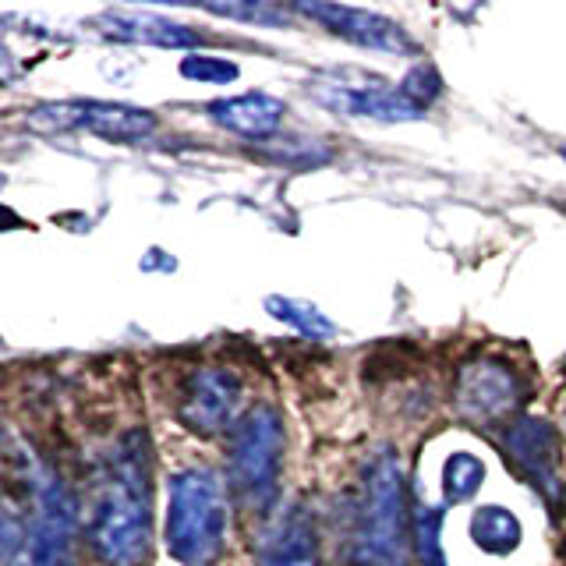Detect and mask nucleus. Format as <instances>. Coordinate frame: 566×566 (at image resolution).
<instances>
[{
  "mask_svg": "<svg viewBox=\"0 0 566 566\" xmlns=\"http://www.w3.org/2000/svg\"><path fill=\"white\" fill-rule=\"evenodd\" d=\"M255 556L259 566H318V542L308 513L301 506L283 510L259 535Z\"/></svg>",
  "mask_w": 566,
  "mask_h": 566,
  "instance_id": "obj_12",
  "label": "nucleus"
},
{
  "mask_svg": "<svg viewBox=\"0 0 566 566\" xmlns=\"http://www.w3.org/2000/svg\"><path fill=\"white\" fill-rule=\"evenodd\" d=\"M244 400V386L234 371L227 368H202L195 371L181 397V421L199 436H217L234 429L238 411Z\"/></svg>",
  "mask_w": 566,
  "mask_h": 566,
  "instance_id": "obj_7",
  "label": "nucleus"
},
{
  "mask_svg": "<svg viewBox=\"0 0 566 566\" xmlns=\"http://www.w3.org/2000/svg\"><path fill=\"white\" fill-rule=\"evenodd\" d=\"M181 75L191 82H234L238 64L223 61V57H202V53H195V57L181 61Z\"/></svg>",
  "mask_w": 566,
  "mask_h": 566,
  "instance_id": "obj_19",
  "label": "nucleus"
},
{
  "mask_svg": "<svg viewBox=\"0 0 566 566\" xmlns=\"http://www.w3.org/2000/svg\"><path fill=\"white\" fill-rule=\"evenodd\" d=\"M411 538H415V521L407 513L400 460L394 450H379L365 468L350 556L358 566H407Z\"/></svg>",
  "mask_w": 566,
  "mask_h": 566,
  "instance_id": "obj_3",
  "label": "nucleus"
},
{
  "mask_svg": "<svg viewBox=\"0 0 566 566\" xmlns=\"http://www.w3.org/2000/svg\"><path fill=\"white\" fill-rule=\"evenodd\" d=\"M96 25L106 35H114V40L149 43V46H167V50H191L206 43L202 32H195L191 25H181V22H170V18H159L153 11H103L96 18Z\"/></svg>",
  "mask_w": 566,
  "mask_h": 566,
  "instance_id": "obj_13",
  "label": "nucleus"
},
{
  "mask_svg": "<svg viewBox=\"0 0 566 566\" xmlns=\"http://www.w3.org/2000/svg\"><path fill=\"white\" fill-rule=\"evenodd\" d=\"M442 510L439 506H421L415 513V545L424 566H447L442 556Z\"/></svg>",
  "mask_w": 566,
  "mask_h": 566,
  "instance_id": "obj_18",
  "label": "nucleus"
},
{
  "mask_svg": "<svg viewBox=\"0 0 566 566\" xmlns=\"http://www.w3.org/2000/svg\"><path fill=\"white\" fill-rule=\"evenodd\" d=\"M453 400L457 411L471 421H500L521 403V379L513 376L510 365L495 358L471 361L460 368Z\"/></svg>",
  "mask_w": 566,
  "mask_h": 566,
  "instance_id": "obj_8",
  "label": "nucleus"
},
{
  "mask_svg": "<svg viewBox=\"0 0 566 566\" xmlns=\"http://www.w3.org/2000/svg\"><path fill=\"white\" fill-rule=\"evenodd\" d=\"M223 535L227 495L217 471H177L167 503V553L181 566H212L223 553Z\"/></svg>",
  "mask_w": 566,
  "mask_h": 566,
  "instance_id": "obj_4",
  "label": "nucleus"
},
{
  "mask_svg": "<svg viewBox=\"0 0 566 566\" xmlns=\"http://www.w3.org/2000/svg\"><path fill=\"white\" fill-rule=\"evenodd\" d=\"M149 457L142 439L128 436L114 453L93 506V542L106 566H142L149 556Z\"/></svg>",
  "mask_w": 566,
  "mask_h": 566,
  "instance_id": "obj_2",
  "label": "nucleus"
},
{
  "mask_svg": "<svg viewBox=\"0 0 566 566\" xmlns=\"http://www.w3.org/2000/svg\"><path fill=\"white\" fill-rule=\"evenodd\" d=\"M209 14H223V18H244V22H280L283 11H273V8H265V4H206Z\"/></svg>",
  "mask_w": 566,
  "mask_h": 566,
  "instance_id": "obj_20",
  "label": "nucleus"
},
{
  "mask_svg": "<svg viewBox=\"0 0 566 566\" xmlns=\"http://www.w3.org/2000/svg\"><path fill=\"white\" fill-rule=\"evenodd\" d=\"M265 312H270L273 318H280V323L294 326L297 333L312 336V340H323V336H333L336 326L326 318V312H318L312 301H297V297H265Z\"/></svg>",
  "mask_w": 566,
  "mask_h": 566,
  "instance_id": "obj_17",
  "label": "nucleus"
},
{
  "mask_svg": "<svg viewBox=\"0 0 566 566\" xmlns=\"http://www.w3.org/2000/svg\"><path fill=\"white\" fill-rule=\"evenodd\" d=\"M75 503L32 450H8L4 559L8 566H71Z\"/></svg>",
  "mask_w": 566,
  "mask_h": 566,
  "instance_id": "obj_1",
  "label": "nucleus"
},
{
  "mask_svg": "<svg viewBox=\"0 0 566 566\" xmlns=\"http://www.w3.org/2000/svg\"><path fill=\"white\" fill-rule=\"evenodd\" d=\"M206 114L212 124H220V128L234 132V135L265 138L283 124L287 106L270 93H244V96H230V99H212L206 106Z\"/></svg>",
  "mask_w": 566,
  "mask_h": 566,
  "instance_id": "obj_14",
  "label": "nucleus"
},
{
  "mask_svg": "<svg viewBox=\"0 0 566 566\" xmlns=\"http://www.w3.org/2000/svg\"><path fill=\"white\" fill-rule=\"evenodd\" d=\"M563 156H566V146H563Z\"/></svg>",
  "mask_w": 566,
  "mask_h": 566,
  "instance_id": "obj_21",
  "label": "nucleus"
},
{
  "mask_svg": "<svg viewBox=\"0 0 566 566\" xmlns=\"http://www.w3.org/2000/svg\"><path fill=\"white\" fill-rule=\"evenodd\" d=\"M506 457L517 464V471L535 485L548 503L563 495V474H559V436L548 421L521 418L506 432Z\"/></svg>",
  "mask_w": 566,
  "mask_h": 566,
  "instance_id": "obj_9",
  "label": "nucleus"
},
{
  "mask_svg": "<svg viewBox=\"0 0 566 566\" xmlns=\"http://www.w3.org/2000/svg\"><path fill=\"white\" fill-rule=\"evenodd\" d=\"M315 99L344 117H371V120H421L424 117V106H418L411 96H407L400 82L394 88L382 82H376V85H347V82L315 85Z\"/></svg>",
  "mask_w": 566,
  "mask_h": 566,
  "instance_id": "obj_11",
  "label": "nucleus"
},
{
  "mask_svg": "<svg viewBox=\"0 0 566 566\" xmlns=\"http://www.w3.org/2000/svg\"><path fill=\"white\" fill-rule=\"evenodd\" d=\"M40 132H93L111 142H135L156 132V114L103 99H61L43 103L25 117Z\"/></svg>",
  "mask_w": 566,
  "mask_h": 566,
  "instance_id": "obj_6",
  "label": "nucleus"
},
{
  "mask_svg": "<svg viewBox=\"0 0 566 566\" xmlns=\"http://www.w3.org/2000/svg\"><path fill=\"white\" fill-rule=\"evenodd\" d=\"M297 14L312 18L333 35L365 46V50H389V53H407L415 50V40L407 35L394 18H386L379 11H365V8H347V4H297Z\"/></svg>",
  "mask_w": 566,
  "mask_h": 566,
  "instance_id": "obj_10",
  "label": "nucleus"
},
{
  "mask_svg": "<svg viewBox=\"0 0 566 566\" xmlns=\"http://www.w3.org/2000/svg\"><path fill=\"white\" fill-rule=\"evenodd\" d=\"M283 418L276 407L248 411L230 436V489L248 510H270L280 495Z\"/></svg>",
  "mask_w": 566,
  "mask_h": 566,
  "instance_id": "obj_5",
  "label": "nucleus"
},
{
  "mask_svg": "<svg viewBox=\"0 0 566 566\" xmlns=\"http://www.w3.org/2000/svg\"><path fill=\"white\" fill-rule=\"evenodd\" d=\"M471 538L474 545L482 548V553H492V556H506L513 548L521 545L524 538V527H521V517L506 506H482L471 517Z\"/></svg>",
  "mask_w": 566,
  "mask_h": 566,
  "instance_id": "obj_15",
  "label": "nucleus"
},
{
  "mask_svg": "<svg viewBox=\"0 0 566 566\" xmlns=\"http://www.w3.org/2000/svg\"><path fill=\"white\" fill-rule=\"evenodd\" d=\"M485 482V464L468 450H457L442 464V500L447 503H468Z\"/></svg>",
  "mask_w": 566,
  "mask_h": 566,
  "instance_id": "obj_16",
  "label": "nucleus"
}]
</instances>
